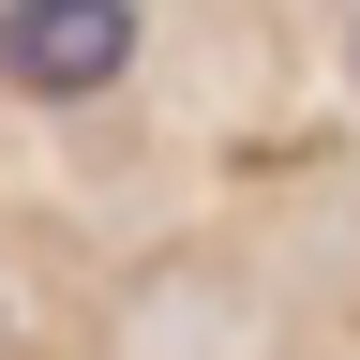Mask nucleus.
I'll return each instance as SVG.
<instances>
[{
    "label": "nucleus",
    "mask_w": 360,
    "mask_h": 360,
    "mask_svg": "<svg viewBox=\"0 0 360 360\" xmlns=\"http://www.w3.org/2000/svg\"><path fill=\"white\" fill-rule=\"evenodd\" d=\"M345 75H360V15H345Z\"/></svg>",
    "instance_id": "2"
},
{
    "label": "nucleus",
    "mask_w": 360,
    "mask_h": 360,
    "mask_svg": "<svg viewBox=\"0 0 360 360\" xmlns=\"http://www.w3.org/2000/svg\"><path fill=\"white\" fill-rule=\"evenodd\" d=\"M150 15L135 0H0V90L15 105H105L135 75Z\"/></svg>",
    "instance_id": "1"
}]
</instances>
